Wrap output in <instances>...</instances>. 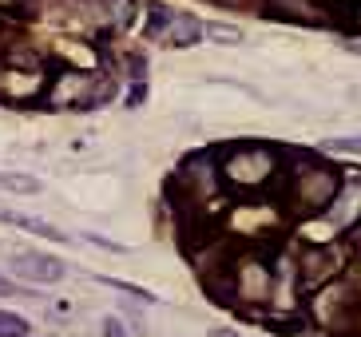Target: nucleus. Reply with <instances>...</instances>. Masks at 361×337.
Returning a JSON list of instances; mask_svg holds the SVG:
<instances>
[{
	"instance_id": "39448f33",
	"label": "nucleus",
	"mask_w": 361,
	"mask_h": 337,
	"mask_svg": "<svg viewBox=\"0 0 361 337\" xmlns=\"http://www.w3.org/2000/svg\"><path fill=\"white\" fill-rule=\"evenodd\" d=\"M0 187L16 190V195H36V190H40V183L28 179V175H0Z\"/></svg>"
},
{
	"instance_id": "f257e3e1",
	"label": "nucleus",
	"mask_w": 361,
	"mask_h": 337,
	"mask_svg": "<svg viewBox=\"0 0 361 337\" xmlns=\"http://www.w3.org/2000/svg\"><path fill=\"white\" fill-rule=\"evenodd\" d=\"M147 36L159 44H199L202 40V24L187 12H171V8H151V24H147Z\"/></svg>"
},
{
	"instance_id": "20e7f679",
	"label": "nucleus",
	"mask_w": 361,
	"mask_h": 337,
	"mask_svg": "<svg viewBox=\"0 0 361 337\" xmlns=\"http://www.w3.org/2000/svg\"><path fill=\"white\" fill-rule=\"evenodd\" d=\"M107 12H111V24L116 28H128L131 20H135V0H99Z\"/></svg>"
},
{
	"instance_id": "6e6552de",
	"label": "nucleus",
	"mask_w": 361,
	"mask_h": 337,
	"mask_svg": "<svg viewBox=\"0 0 361 337\" xmlns=\"http://www.w3.org/2000/svg\"><path fill=\"white\" fill-rule=\"evenodd\" d=\"M207 36H211V40H219V44H243V32L238 28H226V24H207Z\"/></svg>"
},
{
	"instance_id": "f03ea898",
	"label": "nucleus",
	"mask_w": 361,
	"mask_h": 337,
	"mask_svg": "<svg viewBox=\"0 0 361 337\" xmlns=\"http://www.w3.org/2000/svg\"><path fill=\"white\" fill-rule=\"evenodd\" d=\"M8 270L32 286H48V282H60L64 278V262L52 258V254H12Z\"/></svg>"
},
{
	"instance_id": "0eeeda50",
	"label": "nucleus",
	"mask_w": 361,
	"mask_h": 337,
	"mask_svg": "<svg viewBox=\"0 0 361 337\" xmlns=\"http://www.w3.org/2000/svg\"><path fill=\"white\" fill-rule=\"evenodd\" d=\"M322 147H326V151H341V155H361V135H350V139H326Z\"/></svg>"
},
{
	"instance_id": "1a4fd4ad",
	"label": "nucleus",
	"mask_w": 361,
	"mask_h": 337,
	"mask_svg": "<svg viewBox=\"0 0 361 337\" xmlns=\"http://www.w3.org/2000/svg\"><path fill=\"white\" fill-rule=\"evenodd\" d=\"M4 294H16V286H8L4 278H0V298H4Z\"/></svg>"
},
{
	"instance_id": "7ed1b4c3",
	"label": "nucleus",
	"mask_w": 361,
	"mask_h": 337,
	"mask_svg": "<svg viewBox=\"0 0 361 337\" xmlns=\"http://www.w3.org/2000/svg\"><path fill=\"white\" fill-rule=\"evenodd\" d=\"M0 222H12V226H20V231H32V234H40V238H52V243L64 238V231H56V226H48L44 219H32V214H20V211H0Z\"/></svg>"
},
{
	"instance_id": "9d476101",
	"label": "nucleus",
	"mask_w": 361,
	"mask_h": 337,
	"mask_svg": "<svg viewBox=\"0 0 361 337\" xmlns=\"http://www.w3.org/2000/svg\"><path fill=\"white\" fill-rule=\"evenodd\" d=\"M211 337H243V333H234V329H214Z\"/></svg>"
},
{
	"instance_id": "9b49d317",
	"label": "nucleus",
	"mask_w": 361,
	"mask_h": 337,
	"mask_svg": "<svg viewBox=\"0 0 361 337\" xmlns=\"http://www.w3.org/2000/svg\"><path fill=\"white\" fill-rule=\"evenodd\" d=\"M24 337H28V333H24Z\"/></svg>"
},
{
	"instance_id": "423d86ee",
	"label": "nucleus",
	"mask_w": 361,
	"mask_h": 337,
	"mask_svg": "<svg viewBox=\"0 0 361 337\" xmlns=\"http://www.w3.org/2000/svg\"><path fill=\"white\" fill-rule=\"evenodd\" d=\"M28 333V321L20 314H0V337H24Z\"/></svg>"
}]
</instances>
